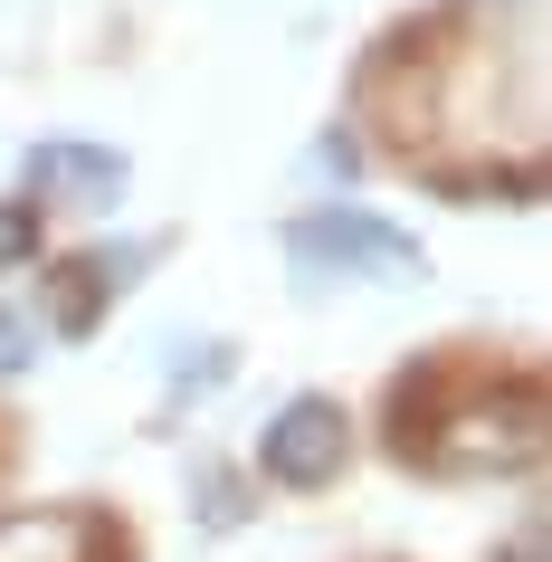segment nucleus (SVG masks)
Masks as SVG:
<instances>
[{
  "instance_id": "nucleus-3",
  "label": "nucleus",
  "mask_w": 552,
  "mask_h": 562,
  "mask_svg": "<svg viewBox=\"0 0 552 562\" xmlns=\"http://www.w3.org/2000/svg\"><path fill=\"white\" fill-rule=\"evenodd\" d=\"M343 448H352L343 401L305 391V401H286V411L258 429V468H267V486H295V496H315V486H334V476H343Z\"/></svg>"
},
{
  "instance_id": "nucleus-4",
  "label": "nucleus",
  "mask_w": 552,
  "mask_h": 562,
  "mask_svg": "<svg viewBox=\"0 0 552 562\" xmlns=\"http://www.w3.org/2000/svg\"><path fill=\"white\" fill-rule=\"evenodd\" d=\"M30 191L38 201H67V210H115L124 201V153L115 144H77V134H58V144H30Z\"/></svg>"
},
{
  "instance_id": "nucleus-5",
  "label": "nucleus",
  "mask_w": 552,
  "mask_h": 562,
  "mask_svg": "<svg viewBox=\"0 0 552 562\" xmlns=\"http://www.w3.org/2000/svg\"><path fill=\"white\" fill-rule=\"evenodd\" d=\"M0 562H105V525H95L87 505L0 515Z\"/></svg>"
},
{
  "instance_id": "nucleus-6",
  "label": "nucleus",
  "mask_w": 552,
  "mask_h": 562,
  "mask_svg": "<svg viewBox=\"0 0 552 562\" xmlns=\"http://www.w3.org/2000/svg\"><path fill=\"white\" fill-rule=\"evenodd\" d=\"M105 277H115L105 258H67L58 267V334H87L105 315Z\"/></svg>"
},
{
  "instance_id": "nucleus-1",
  "label": "nucleus",
  "mask_w": 552,
  "mask_h": 562,
  "mask_svg": "<svg viewBox=\"0 0 552 562\" xmlns=\"http://www.w3.org/2000/svg\"><path fill=\"white\" fill-rule=\"evenodd\" d=\"M401 448L438 476H515L543 458V391L533 382H401Z\"/></svg>"
},
{
  "instance_id": "nucleus-7",
  "label": "nucleus",
  "mask_w": 552,
  "mask_h": 562,
  "mask_svg": "<svg viewBox=\"0 0 552 562\" xmlns=\"http://www.w3.org/2000/svg\"><path fill=\"white\" fill-rule=\"evenodd\" d=\"M30 258H38V210L0 201V267H30Z\"/></svg>"
},
{
  "instance_id": "nucleus-9",
  "label": "nucleus",
  "mask_w": 552,
  "mask_h": 562,
  "mask_svg": "<svg viewBox=\"0 0 552 562\" xmlns=\"http://www.w3.org/2000/svg\"><path fill=\"white\" fill-rule=\"evenodd\" d=\"M515 10H533V0H515Z\"/></svg>"
},
{
  "instance_id": "nucleus-2",
  "label": "nucleus",
  "mask_w": 552,
  "mask_h": 562,
  "mask_svg": "<svg viewBox=\"0 0 552 562\" xmlns=\"http://www.w3.org/2000/svg\"><path fill=\"white\" fill-rule=\"evenodd\" d=\"M286 258L305 286H419L429 277V258H419V238L391 229L381 210H305L286 229Z\"/></svg>"
},
{
  "instance_id": "nucleus-8",
  "label": "nucleus",
  "mask_w": 552,
  "mask_h": 562,
  "mask_svg": "<svg viewBox=\"0 0 552 562\" xmlns=\"http://www.w3.org/2000/svg\"><path fill=\"white\" fill-rule=\"evenodd\" d=\"M30 362H38V325L0 305V382H10V372H30Z\"/></svg>"
}]
</instances>
